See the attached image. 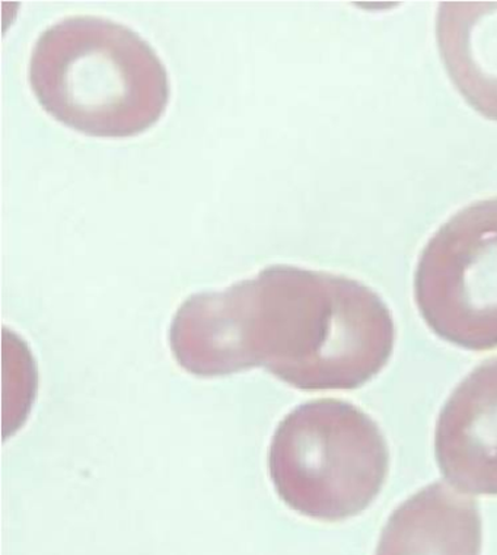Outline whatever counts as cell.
<instances>
[{
    "label": "cell",
    "instance_id": "cell-1",
    "mask_svg": "<svg viewBox=\"0 0 497 555\" xmlns=\"http://www.w3.org/2000/svg\"><path fill=\"white\" fill-rule=\"evenodd\" d=\"M394 345L393 315L380 295L354 279L292 266L190 296L169 327L174 359L191 375L265 367L303 391L364 387Z\"/></svg>",
    "mask_w": 497,
    "mask_h": 555
},
{
    "label": "cell",
    "instance_id": "cell-2",
    "mask_svg": "<svg viewBox=\"0 0 497 555\" xmlns=\"http://www.w3.org/2000/svg\"><path fill=\"white\" fill-rule=\"evenodd\" d=\"M28 76L46 113L95 138H133L168 107V74L155 50L98 16H71L42 31Z\"/></svg>",
    "mask_w": 497,
    "mask_h": 555
},
{
    "label": "cell",
    "instance_id": "cell-3",
    "mask_svg": "<svg viewBox=\"0 0 497 555\" xmlns=\"http://www.w3.org/2000/svg\"><path fill=\"white\" fill-rule=\"evenodd\" d=\"M388 468V444L377 423L333 398L296 406L269 448L276 493L292 511L324 522L362 514L381 493Z\"/></svg>",
    "mask_w": 497,
    "mask_h": 555
},
{
    "label": "cell",
    "instance_id": "cell-4",
    "mask_svg": "<svg viewBox=\"0 0 497 555\" xmlns=\"http://www.w3.org/2000/svg\"><path fill=\"white\" fill-rule=\"evenodd\" d=\"M415 296L442 340L497 349V197L467 206L437 229L420 254Z\"/></svg>",
    "mask_w": 497,
    "mask_h": 555
},
{
    "label": "cell",
    "instance_id": "cell-5",
    "mask_svg": "<svg viewBox=\"0 0 497 555\" xmlns=\"http://www.w3.org/2000/svg\"><path fill=\"white\" fill-rule=\"evenodd\" d=\"M435 451L449 485L464 493L497 495V358L480 364L446 401Z\"/></svg>",
    "mask_w": 497,
    "mask_h": 555
},
{
    "label": "cell",
    "instance_id": "cell-6",
    "mask_svg": "<svg viewBox=\"0 0 497 555\" xmlns=\"http://www.w3.org/2000/svg\"><path fill=\"white\" fill-rule=\"evenodd\" d=\"M482 516L473 499L442 482L395 508L375 555H480Z\"/></svg>",
    "mask_w": 497,
    "mask_h": 555
},
{
    "label": "cell",
    "instance_id": "cell-7",
    "mask_svg": "<svg viewBox=\"0 0 497 555\" xmlns=\"http://www.w3.org/2000/svg\"><path fill=\"white\" fill-rule=\"evenodd\" d=\"M437 48L470 107L497 121V2H442Z\"/></svg>",
    "mask_w": 497,
    "mask_h": 555
}]
</instances>
